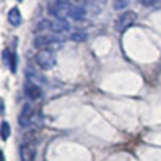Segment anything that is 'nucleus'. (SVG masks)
<instances>
[{
  "instance_id": "obj_1",
  "label": "nucleus",
  "mask_w": 161,
  "mask_h": 161,
  "mask_svg": "<svg viewBox=\"0 0 161 161\" xmlns=\"http://www.w3.org/2000/svg\"><path fill=\"white\" fill-rule=\"evenodd\" d=\"M58 44H63V39H60L58 36L55 34H48V32H44V34H39L34 37V47L36 48H42V50H47V47H57Z\"/></svg>"
},
{
  "instance_id": "obj_2",
  "label": "nucleus",
  "mask_w": 161,
  "mask_h": 161,
  "mask_svg": "<svg viewBox=\"0 0 161 161\" xmlns=\"http://www.w3.org/2000/svg\"><path fill=\"white\" fill-rule=\"evenodd\" d=\"M73 3L69 2H53L48 5V13L55 16V19H66L69 15V8Z\"/></svg>"
},
{
  "instance_id": "obj_3",
  "label": "nucleus",
  "mask_w": 161,
  "mask_h": 161,
  "mask_svg": "<svg viewBox=\"0 0 161 161\" xmlns=\"http://www.w3.org/2000/svg\"><path fill=\"white\" fill-rule=\"evenodd\" d=\"M36 63L42 69H52L57 63V58L53 55V52H50V50H39L36 55Z\"/></svg>"
},
{
  "instance_id": "obj_4",
  "label": "nucleus",
  "mask_w": 161,
  "mask_h": 161,
  "mask_svg": "<svg viewBox=\"0 0 161 161\" xmlns=\"http://www.w3.org/2000/svg\"><path fill=\"white\" fill-rule=\"evenodd\" d=\"M136 19H137V15L134 11H124V13H121V15L116 18V29L119 32H123L127 28H130V26L136 23Z\"/></svg>"
},
{
  "instance_id": "obj_5",
  "label": "nucleus",
  "mask_w": 161,
  "mask_h": 161,
  "mask_svg": "<svg viewBox=\"0 0 161 161\" xmlns=\"http://www.w3.org/2000/svg\"><path fill=\"white\" fill-rule=\"evenodd\" d=\"M32 116H34V108L31 103H24L23 108L19 111V116H18V124L21 127H28L32 121Z\"/></svg>"
},
{
  "instance_id": "obj_6",
  "label": "nucleus",
  "mask_w": 161,
  "mask_h": 161,
  "mask_svg": "<svg viewBox=\"0 0 161 161\" xmlns=\"http://www.w3.org/2000/svg\"><path fill=\"white\" fill-rule=\"evenodd\" d=\"M19 156H21V161H34V158H36V145H32V143H21Z\"/></svg>"
},
{
  "instance_id": "obj_7",
  "label": "nucleus",
  "mask_w": 161,
  "mask_h": 161,
  "mask_svg": "<svg viewBox=\"0 0 161 161\" xmlns=\"http://www.w3.org/2000/svg\"><path fill=\"white\" fill-rule=\"evenodd\" d=\"M24 93H26V97L31 98V100H39L40 97H42V89H40L39 86H36V84L26 82V86H24Z\"/></svg>"
},
{
  "instance_id": "obj_8",
  "label": "nucleus",
  "mask_w": 161,
  "mask_h": 161,
  "mask_svg": "<svg viewBox=\"0 0 161 161\" xmlns=\"http://www.w3.org/2000/svg\"><path fill=\"white\" fill-rule=\"evenodd\" d=\"M26 76H28V82H31V84H36V86H42V84H45L47 80H45V77L40 74L39 71H36V69H31V68H28L26 69Z\"/></svg>"
},
{
  "instance_id": "obj_9",
  "label": "nucleus",
  "mask_w": 161,
  "mask_h": 161,
  "mask_svg": "<svg viewBox=\"0 0 161 161\" xmlns=\"http://www.w3.org/2000/svg\"><path fill=\"white\" fill-rule=\"evenodd\" d=\"M50 31L52 32H66L69 31V23L66 19H52L50 21Z\"/></svg>"
},
{
  "instance_id": "obj_10",
  "label": "nucleus",
  "mask_w": 161,
  "mask_h": 161,
  "mask_svg": "<svg viewBox=\"0 0 161 161\" xmlns=\"http://www.w3.org/2000/svg\"><path fill=\"white\" fill-rule=\"evenodd\" d=\"M68 18L69 19H74V21H82L86 18V8L84 7H79V5H71Z\"/></svg>"
},
{
  "instance_id": "obj_11",
  "label": "nucleus",
  "mask_w": 161,
  "mask_h": 161,
  "mask_svg": "<svg viewBox=\"0 0 161 161\" xmlns=\"http://www.w3.org/2000/svg\"><path fill=\"white\" fill-rule=\"evenodd\" d=\"M2 55H3V63L8 66L13 73H15L16 71V55H15V53H11L10 50H3Z\"/></svg>"
},
{
  "instance_id": "obj_12",
  "label": "nucleus",
  "mask_w": 161,
  "mask_h": 161,
  "mask_svg": "<svg viewBox=\"0 0 161 161\" xmlns=\"http://www.w3.org/2000/svg\"><path fill=\"white\" fill-rule=\"evenodd\" d=\"M8 23L11 26H19L21 24V13L18 8H11L8 11Z\"/></svg>"
},
{
  "instance_id": "obj_13",
  "label": "nucleus",
  "mask_w": 161,
  "mask_h": 161,
  "mask_svg": "<svg viewBox=\"0 0 161 161\" xmlns=\"http://www.w3.org/2000/svg\"><path fill=\"white\" fill-rule=\"evenodd\" d=\"M37 142H39V136H37L36 130L26 132L23 136V140H21V143H32V145H37Z\"/></svg>"
},
{
  "instance_id": "obj_14",
  "label": "nucleus",
  "mask_w": 161,
  "mask_h": 161,
  "mask_svg": "<svg viewBox=\"0 0 161 161\" xmlns=\"http://www.w3.org/2000/svg\"><path fill=\"white\" fill-rule=\"evenodd\" d=\"M0 132H2V140H7L10 137V124H8V121L2 119V123H0Z\"/></svg>"
},
{
  "instance_id": "obj_15",
  "label": "nucleus",
  "mask_w": 161,
  "mask_h": 161,
  "mask_svg": "<svg viewBox=\"0 0 161 161\" xmlns=\"http://www.w3.org/2000/svg\"><path fill=\"white\" fill-rule=\"evenodd\" d=\"M69 39L74 40V42H84V40L87 39V34L84 31H74L69 34Z\"/></svg>"
},
{
  "instance_id": "obj_16",
  "label": "nucleus",
  "mask_w": 161,
  "mask_h": 161,
  "mask_svg": "<svg viewBox=\"0 0 161 161\" xmlns=\"http://www.w3.org/2000/svg\"><path fill=\"white\" fill-rule=\"evenodd\" d=\"M113 7H114V10H123L124 7H127V2H126V0H124V2H114Z\"/></svg>"
},
{
  "instance_id": "obj_17",
  "label": "nucleus",
  "mask_w": 161,
  "mask_h": 161,
  "mask_svg": "<svg viewBox=\"0 0 161 161\" xmlns=\"http://www.w3.org/2000/svg\"><path fill=\"white\" fill-rule=\"evenodd\" d=\"M142 5L143 7H153V5H159V2H147V0H143Z\"/></svg>"
},
{
  "instance_id": "obj_18",
  "label": "nucleus",
  "mask_w": 161,
  "mask_h": 161,
  "mask_svg": "<svg viewBox=\"0 0 161 161\" xmlns=\"http://www.w3.org/2000/svg\"><path fill=\"white\" fill-rule=\"evenodd\" d=\"M2 156H3V155H2ZM2 161H3V158H2Z\"/></svg>"
}]
</instances>
